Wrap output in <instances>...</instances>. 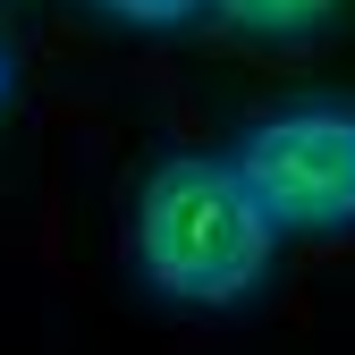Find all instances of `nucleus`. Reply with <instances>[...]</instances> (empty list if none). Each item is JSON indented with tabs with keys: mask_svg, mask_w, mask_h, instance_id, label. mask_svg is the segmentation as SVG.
I'll use <instances>...</instances> for the list:
<instances>
[{
	"mask_svg": "<svg viewBox=\"0 0 355 355\" xmlns=\"http://www.w3.org/2000/svg\"><path fill=\"white\" fill-rule=\"evenodd\" d=\"M271 211L254 203L237 161H161L136 195V262L178 304H237L271 279Z\"/></svg>",
	"mask_w": 355,
	"mask_h": 355,
	"instance_id": "obj_1",
	"label": "nucleus"
},
{
	"mask_svg": "<svg viewBox=\"0 0 355 355\" xmlns=\"http://www.w3.org/2000/svg\"><path fill=\"white\" fill-rule=\"evenodd\" d=\"M237 178L271 229H347L355 220V110H279L245 136Z\"/></svg>",
	"mask_w": 355,
	"mask_h": 355,
	"instance_id": "obj_2",
	"label": "nucleus"
},
{
	"mask_svg": "<svg viewBox=\"0 0 355 355\" xmlns=\"http://www.w3.org/2000/svg\"><path fill=\"white\" fill-rule=\"evenodd\" d=\"M229 26H254V34H304V26H322L338 0H211Z\"/></svg>",
	"mask_w": 355,
	"mask_h": 355,
	"instance_id": "obj_3",
	"label": "nucleus"
},
{
	"mask_svg": "<svg viewBox=\"0 0 355 355\" xmlns=\"http://www.w3.org/2000/svg\"><path fill=\"white\" fill-rule=\"evenodd\" d=\"M110 17H127V26H178V17H195L203 0H102Z\"/></svg>",
	"mask_w": 355,
	"mask_h": 355,
	"instance_id": "obj_4",
	"label": "nucleus"
}]
</instances>
